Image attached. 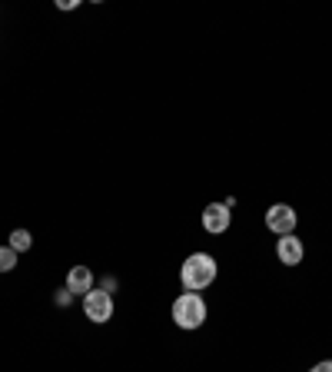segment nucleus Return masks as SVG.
<instances>
[{
    "label": "nucleus",
    "instance_id": "nucleus-1",
    "mask_svg": "<svg viewBox=\"0 0 332 372\" xmlns=\"http://www.w3.org/2000/svg\"><path fill=\"white\" fill-rule=\"evenodd\" d=\"M180 279L186 293H199V289H206L213 279H216V259L209 256V253H193L180 269Z\"/></svg>",
    "mask_w": 332,
    "mask_h": 372
},
{
    "label": "nucleus",
    "instance_id": "nucleus-2",
    "mask_svg": "<svg viewBox=\"0 0 332 372\" xmlns=\"http://www.w3.org/2000/svg\"><path fill=\"white\" fill-rule=\"evenodd\" d=\"M173 319L180 329H199L206 323V303L196 296V293H183L176 303H173Z\"/></svg>",
    "mask_w": 332,
    "mask_h": 372
},
{
    "label": "nucleus",
    "instance_id": "nucleus-3",
    "mask_svg": "<svg viewBox=\"0 0 332 372\" xmlns=\"http://www.w3.org/2000/svg\"><path fill=\"white\" fill-rule=\"evenodd\" d=\"M84 313L90 323H106V319H114V296L104 293V289H90L84 296Z\"/></svg>",
    "mask_w": 332,
    "mask_h": 372
},
{
    "label": "nucleus",
    "instance_id": "nucleus-4",
    "mask_svg": "<svg viewBox=\"0 0 332 372\" xmlns=\"http://www.w3.org/2000/svg\"><path fill=\"white\" fill-rule=\"evenodd\" d=\"M266 226L273 229V233H279V236H289V233L296 229L293 206H286V203H276V206H269V210H266Z\"/></svg>",
    "mask_w": 332,
    "mask_h": 372
},
{
    "label": "nucleus",
    "instance_id": "nucleus-5",
    "mask_svg": "<svg viewBox=\"0 0 332 372\" xmlns=\"http://www.w3.org/2000/svg\"><path fill=\"white\" fill-rule=\"evenodd\" d=\"M276 256H279V263L283 266H299L303 263V256H306V249H303V239L299 236H283L279 243H276Z\"/></svg>",
    "mask_w": 332,
    "mask_h": 372
},
{
    "label": "nucleus",
    "instance_id": "nucleus-6",
    "mask_svg": "<svg viewBox=\"0 0 332 372\" xmlns=\"http://www.w3.org/2000/svg\"><path fill=\"white\" fill-rule=\"evenodd\" d=\"M203 226L206 233H226L229 229V206L226 203H209L206 210H203Z\"/></svg>",
    "mask_w": 332,
    "mask_h": 372
},
{
    "label": "nucleus",
    "instance_id": "nucleus-7",
    "mask_svg": "<svg viewBox=\"0 0 332 372\" xmlns=\"http://www.w3.org/2000/svg\"><path fill=\"white\" fill-rule=\"evenodd\" d=\"M66 289L74 293V296H86L90 289H94V273L90 266H74L66 273Z\"/></svg>",
    "mask_w": 332,
    "mask_h": 372
},
{
    "label": "nucleus",
    "instance_id": "nucleus-8",
    "mask_svg": "<svg viewBox=\"0 0 332 372\" xmlns=\"http://www.w3.org/2000/svg\"><path fill=\"white\" fill-rule=\"evenodd\" d=\"M30 243H34V239H30L27 229H14V233H10V249H14V253H24V249H30Z\"/></svg>",
    "mask_w": 332,
    "mask_h": 372
},
{
    "label": "nucleus",
    "instance_id": "nucleus-9",
    "mask_svg": "<svg viewBox=\"0 0 332 372\" xmlns=\"http://www.w3.org/2000/svg\"><path fill=\"white\" fill-rule=\"evenodd\" d=\"M14 266H17V253L10 246H0V273H10Z\"/></svg>",
    "mask_w": 332,
    "mask_h": 372
},
{
    "label": "nucleus",
    "instance_id": "nucleus-10",
    "mask_svg": "<svg viewBox=\"0 0 332 372\" xmlns=\"http://www.w3.org/2000/svg\"><path fill=\"white\" fill-rule=\"evenodd\" d=\"M54 299H57V306H64V309H66V306L74 303V293H70V289H60V293H57Z\"/></svg>",
    "mask_w": 332,
    "mask_h": 372
},
{
    "label": "nucleus",
    "instance_id": "nucleus-11",
    "mask_svg": "<svg viewBox=\"0 0 332 372\" xmlns=\"http://www.w3.org/2000/svg\"><path fill=\"white\" fill-rule=\"evenodd\" d=\"M309 372H332V359H326V363H319V366H313Z\"/></svg>",
    "mask_w": 332,
    "mask_h": 372
},
{
    "label": "nucleus",
    "instance_id": "nucleus-12",
    "mask_svg": "<svg viewBox=\"0 0 332 372\" xmlns=\"http://www.w3.org/2000/svg\"><path fill=\"white\" fill-rule=\"evenodd\" d=\"M57 7H64V10H74V7H76V0H57Z\"/></svg>",
    "mask_w": 332,
    "mask_h": 372
}]
</instances>
